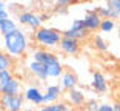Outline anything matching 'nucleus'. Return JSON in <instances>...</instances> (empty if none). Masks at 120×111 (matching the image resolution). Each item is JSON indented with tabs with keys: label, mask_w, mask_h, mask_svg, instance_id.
<instances>
[{
	"label": "nucleus",
	"mask_w": 120,
	"mask_h": 111,
	"mask_svg": "<svg viewBox=\"0 0 120 111\" xmlns=\"http://www.w3.org/2000/svg\"><path fill=\"white\" fill-rule=\"evenodd\" d=\"M2 50L9 56L12 60L22 59L31 51V39L23 28H17L2 37Z\"/></svg>",
	"instance_id": "nucleus-1"
},
{
	"label": "nucleus",
	"mask_w": 120,
	"mask_h": 111,
	"mask_svg": "<svg viewBox=\"0 0 120 111\" xmlns=\"http://www.w3.org/2000/svg\"><path fill=\"white\" fill-rule=\"evenodd\" d=\"M29 59L42 63L45 66L48 79H51V80H59L60 76L63 74V71H65L63 63H62L60 57L54 51L35 46V48H31V51H29Z\"/></svg>",
	"instance_id": "nucleus-2"
},
{
	"label": "nucleus",
	"mask_w": 120,
	"mask_h": 111,
	"mask_svg": "<svg viewBox=\"0 0 120 111\" xmlns=\"http://www.w3.org/2000/svg\"><path fill=\"white\" fill-rule=\"evenodd\" d=\"M62 40V31L52 28V26H45L39 28L31 34V42L35 43L37 48H43V50H57Z\"/></svg>",
	"instance_id": "nucleus-3"
},
{
	"label": "nucleus",
	"mask_w": 120,
	"mask_h": 111,
	"mask_svg": "<svg viewBox=\"0 0 120 111\" xmlns=\"http://www.w3.org/2000/svg\"><path fill=\"white\" fill-rule=\"evenodd\" d=\"M15 22H17L19 28H28V29H31L32 32L43 26L42 14H39V12H35V11H32V9H20V11H17Z\"/></svg>",
	"instance_id": "nucleus-4"
},
{
	"label": "nucleus",
	"mask_w": 120,
	"mask_h": 111,
	"mask_svg": "<svg viewBox=\"0 0 120 111\" xmlns=\"http://www.w3.org/2000/svg\"><path fill=\"white\" fill-rule=\"evenodd\" d=\"M100 19H111L116 20L120 17V0H108L105 5H99L92 9Z\"/></svg>",
	"instance_id": "nucleus-5"
},
{
	"label": "nucleus",
	"mask_w": 120,
	"mask_h": 111,
	"mask_svg": "<svg viewBox=\"0 0 120 111\" xmlns=\"http://www.w3.org/2000/svg\"><path fill=\"white\" fill-rule=\"evenodd\" d=\"M25 97L23 94H17V96H8V94H2L0 97V110L5 111H23L25 110Z\"/></svg>",
	"instance_id": "nucleus-6"
},
{
	"label": "nucleus",
	"mask_w": 120,
	"mask_h": 111,
	"mask_svg": "<svg viewBox=\"0 0 120 111\" xmlns=\"http://www.w3.org/2000/svg\"><path fill=\"white\" fill-rule=\"evenodd\" d=\"M89 32L86 31L85 25H83V22L82 19H74V20L71 22V25L68 29L62 31V37H68V39H74V40H83L88 37Z\"/></svg>",
	"instance_id": "nucleus-7"
},
{
	"label": "nucleus",
	"mask_w": 120,
	"mask_h": 111,
	"mask_svg": "<svg viewBox=\"0 0 120 111\" xmlns=\"http://www.w3.org/2000/svg\"><path fill=\"white\" fill-rule=\"evenodd\" d=\"M23 97H25V102L31 103L32 107H42L43 105V90L39 85H28L23 91Z\"/></svg>",
	"instance_id": "nucleus-8"
},
{
	"label": "nucleus",
	"mask_w": 120,
	"mask_h": 111,
	"mask_svg": "<svg viewBox=\"0 0 120 111\" xmlns=\"http://www.w3.org/2000/svg\"><path fill=\"white\" fill-rule=\"evenodd\" d=\"M63 90L60 88L59 83H48L43 90V105H51L60 102L63 97Z\"/></svg>",
	"instance_id": "nucleus-9"
},
{
	"label": "nucleus",
	"mask_w": 120,
	"mask_h": 111,
	"mask_svg": "<svg viewBox=\"0 0 120 111\" xmlns=\"http://www.w3.org/2000/svg\"><path fill=\"white\" fill-rule=\"evenodd\" d=\"M63 97H65V102L71 108H83V105L86 102V94L80 88H74L71 91H66L63 94Z\"/></svg>",
	"instance_id": "nucleus-10"
},
{
	"label": "nucleus",
	"mask_w": 120,
	"mask_h": 111,
	"mask_svg": "<svg viewBox=\"0 0 120 111\" xmlns=\"http://www.w3.org/2000/svg\"><path fill=\"white\" fill-rule=\"evenodd\" d=\"M80 50H82V45L79 40H74V39H68V37H62L60 40V45H59V51L65 56H79L80 54Z\"/></svg>",
	"instance_id": "nucleus-11"
},
{
	"label": "nucleus",
	"mask_w": 120,
	"mask_h": 111,
	"mask_svg": "<svg viewBox=\"0 0 120 111\" xmlns=\"http://www.w3.org/2000/svg\"><path fill=\"white\" fill-rule=\"evenodd\" d=\"M59 85H60V88L63 90V93L74 90V88H79L77 74H75L72 69H65L63 74L60 76V79H59Z\"/></svg>",
	"instance_id": "nucleus-12"
},
{
	"label": "nucleus",
	"mask_w": 120,
	"mask_h": 111,
	"mask_svg": "<svg viewBox=\"0 0 120 111\" xmlns=\"http://www.w3.org/2000/svg\"><path fill=\"white\" fill-rule=\"evenodd\" d=\"M91 90L95 94H105L108 91V79L102 71H97L95 69L91 76Z\"/></svg>",
	"instance_id": "nucleus-13"
},
{
	"label": "nucleus",
	"mask_w": 120,
	"mask_h": 111,
	"mask_svg": "<svg viewBox=\"0 0 120 111\" xmlns=\"http://www.w3.org/2000/svg\"><path fill=\"white\" fill-rule=\"evenodd\" d=\"M26 69L29 71V74H31L34 79L40 80V82H46V80H48V76H46L45 66H43L42 63H39V62L31 60V59H29V60L26 62Z\"/></svg>",
	"instance_id": "nucleus-14"
},
{
	"label": "nucleus",
	"mask_w": 120,
	"mask_h": 111,
	"mask_svg": "<svg viewBox=\"0 0 120 111\" xmlns=\"http://www.w3.org/2000/svg\"><path fill=\"white\" fill-rule=\"evenodd\" d=\"M82 22H83V25H85V28H86L88 32H95V31H99V28H100L102 19L91 9L85 14V17L82 19Z\"/></svg>",
	"instance_id": "nucleus-15"
},
{
	"label": "nucleus",
	"mask_w": 120,
	"mask_h": 111,
	"mask_svg": "<svg viewBox=\"0 0 120 111\" xmlns=\"http://www.w3.org/2000/svg\"><path fill=\"white\" fill-rule=\"evenodd\" d=\"M2 94H8V96H17V94H22V80L19 77H12L11 82L8 83L5 88H2Z\"/></svg>",
	"instance_id": "nucleus-16"
},
{
	"label": "nucleus",
	"mask_w": 120,
	"mask_h": 111,
	"mask_svg": "<svg viewBox=\"0 0 120 111\" xmlns=\"http://www.w3.org/2000/svg\"><path fill=\"white\" fill-rule=\"evenodd\" d=\"M35 111H71V107L65 100H60V102H56V103H51V105H42Z\"/></svg>",
	"instance_id": "nucleus-17"
},
{
	"label": "nucleus",
	"mask_w": 120,
	"mask_h": 111,
	"mask_svg": "<svg viewBox=\"0 0 120 111\" xmlns=\"http://www.w3.org/2000/svg\"><path fill=\"white\" fill-rule=\"evenodd\" d=\"M17 28H19V25H17V22H15V19L9 17L6 20H2V23H0V36L3 37L6 34H9V32L15 31Z\"/></svg>",
	"instance_id": "nucleus-18"
},
{
	"label": "nucleus",
	"mask_w": 120,
	"mask_h": 111,
	"mask_svg": "<svg viewBox=\"0 0 120 111\" xmlns=\"http://www.w3.org/2000/svg\"><path fill=\"white\" fill-rule=\"evenodd\" d=\"M92 46L99 51V53H106V51L109 50V45H108V42H106V40L103 39L100 34H95V36L92 37Z\"/></svg>",
	"instance_id": "nucleus-19"
},
{
	"label": "nucleus",
	"mask_w": 120,
	"mask_h": 111,
	"mask_svg": "<svg viewBox=\"0 0 120 111\" xmlns=\"http://www.w3.org/2000/svg\"><path fill=\"white\" fill-rule=\"evenodd\" d=\"M12 65H14V60L0 48V73L5 69H12Z\"/></svg>",
	"instance_id": "nucleus-20"
},
{
	"label": "nucleus",
	"mask_w": 120,
	"mask_h": 111,
	"mask_svg": "<svg viewBox=\"0 0 120 111\" xmlns=\"http://www.w3.org/2000/svg\"><path fill=\"white\" fill-rule=\"evenodd\" d=\"M116 29V20H111V19H103L102 23H100L99 31L102 34H109Z\"/></svg>",
	"instance_id": "nucleus-21"
},
{
	"label": "nucleus",
	"mask_w": 120,
	"mask_h": 111,
	"mask_svg": "<svg viewBox=\"0 0 120 111\" xmlns=\"http://www.w3.org/2000/svg\"><path fill=\"white\" fill-rule=\"evenodd\" d=\"M12 77H14V71H12V69H5V71L0 73V90L5 88V86L11 82Z\"/></svg>",
	"instance_id": "nucleus-22"
},
{
	"label": "nucleus",
	"mask_w": 120,
	"mask_h": 111,
	"mask_svg": "<svg viewBox=\"0 0 120 111\" xmlns=\"http://www.w3.org/2000/svg\"><path fill=\"white\" fill-rule=\"evenodd\" d=\"M99 107H100V102L92 97V99H86L85 105H83V110L85 111H97Z\"/></svg>",
	"instance_id": "nucleus-23"
},
{
	"label": "nucleus",
	"mask_w": 120,
	"mask_h": 111,
	"mask_svg": "<svg viewBox=\"0 0 120 111\" xmlns=\"http://www.w3.org/2000/svg\"><path fill=\"white\" fill-rule=\"evenodd\" d=\"M69 5H71V2H68V0H60V2H56V3H54V6H56L57 12L62 11V14H66V9H68Z\"/></svg>",
	"instance_id": "nucleus-24"
},
{
	"label": "nucleus",
	"mask_w": 120,
	"mask_h": 111,
	"mask_svg": "<svg viewBox=\"0 0 120 111\" xmlns=\"http://www.w3.org/2000/svg\"><path fill=\"white\" fill-rule=\"evenodd\" d=\"M97 111H114L112 110V103H108V102H103V103H100L99 110Z\"/></svg>",
	"instance_id": "nucleus-25"
},
{
	"label": "nucleus",
	"mask_w": 120,
	"mask_h": 111,
	"mask_svg": "<svg viewBox=\"0 0 120 111\" xmlns=\"http://www.w3.org/2000/svg\"><path fill=\"white\" fill-rule=\"evenodd\" d=\"M6 11H8V5L5 2H0V14L2 12H6Z\"/></svg>",
	"instance_id": "nucleus-26"
},
{
	"label": "nucleus",
	"mask_w": 120,
	"mask_h": 111,
	"mask_svg": "<svg viewBox=\"0 0 120 111\" xmlns=\"http://www.w3.org/2000/svg\"><path fill=\"white\" fill-rule=\"evenodd\" d=\"M112 110L114 111H120V100H116L112 103Z\"/></svg>",
	"instance_id": "nucleus-27"
},
{
	"label": "nucleus",
	"mask_w": 120,
	"mask_h": 111,
	"mask_svg": "<svg viewBox=\"0 0 120 111\" xmlns=\"http://www.w3.org/2000/svg\"><path fill=\"white\" fill-rule=\"evenodd\" d=\"M71 111H85L83 108H71Z\"/></svg>",
	"instance_id": "nucleus-28"
},
{
	"label": "nucleus",
	"mask_w": 120,
	"mask_h": 111,
	"mask_svg": "<svg viewBox=\"0 0 120 111\" xmlns=\"http://www.w3.org/2000/svg\"><path fill=\"white\" fill-rule=\"evenodd\" d=\"M23 111H35V110H34V108H28V107H26V108H25Z\"/></svg>",
	"instance_id": "nucleus-29"
},
{
	"label": "nucleus",
	"mask_w": 120,
	"mask_h": 111,
	"mask_svg": "<svg viewBox=\"0 0 120 111\" xmlns=\"http://www.w3.org/2000/svg\"><path fill=\"white\" fill-rule=\"evenodd\" d=\"M0 97H2V91H0Z\"/></svg>",
	"instance_id": "nucleus-30"
},
{
	"label": "nucleus",
	"mask_w": 120,
	"mask_h": 111,
	"mask_svg": "<svg viewBox=\"0 0 120 111\" xmlns=\"http://www.w3.org/2000/svg\"><path fill=\"white\" fill-rule=\"evenodd\" d=\"M0 111H5V110H0Z\"/></svg>",
	"instance_id": "nucleus-31"
}]
</instances>
